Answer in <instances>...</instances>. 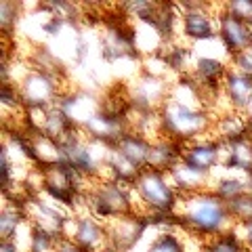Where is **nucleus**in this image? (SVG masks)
<instances>
[{
    "mask_svg": "<svg viewBox=\"0 0 252 252\" xmlns=\"http://www.w3.org/2000/svg\"><path fill=\"white\" fill-rule=\"evenodd\" d=\"M175 217L177 229H183L187 235H193L204 242L231 231L238 225L231 217L227 202L220 200L212 189L179 195Z\"/></svg>",
    "mask_w": 252,
    "mask_h": 252,
    "instance_id": "1",
    "label": "nucleus"
},
{
    "mask_svg": "<svg viewBox=\"0 0 252 252\" xmlns=\"http://www.w3.org/2000/svg\"><path fill=\"white\" fill-rule=\"evenodd\" d=\"M132 200L137 215H175L179 191L172 185L168 172L143 168L132 183Z\"/></svg>",
    "mask_w": 252,
    "mask_h": 252,
    "instance_id": "2",
    "label": "nucleus"
},
{
    "mask_svg": "<svg viewBox=\"0 0 252 252\" xmlns=\"http://www.w3.org/2000/svg\"><path fill=\"white\" fill-rule=\"evenodd\" d=\"M162 132L179 143H191V141L208 135L215 126V118L208 109L202 107H189L179 101L166 99V103L160 109Z\"/></svg>",
    "mask_w": 252,
    "mask_h": 252,
    "instance_id": "3",
    "label": "nucleus"
},
{
    "mask_svg": "<svg viewBox=\"0 0 252 252\" xmlns=\"http://www.w3.org/2000/svg\"><path fill=\"white\" fill-rule=\"evenodd\" d=\"M181 13L179 34L191 42H208L219 36V13L210 4L202 2H185L177 4Z\"/></svg>",
    "mask_w": 252,
    "mask_h": 252,
    "instance_id": "4",
    "label": "nucleus"
},
{
    "mask_svg": "<svg viewBox=\"0 0 252 252\" xmlns=\"http://www.w3.org/2000/svg\"><path fill=\"white\" fill-rule=\"evenodd\" d=\"M219 40L225 46V51L229 57H235L238 53L246 51L252 42V26L248 21L233 17L231 13H227L220 4L219 9Z\"/></svg>",
    "mask_w": 252,
    "mask_h": 252,
    "instance_id": "5",
    "label": "nucleus"
},
{
    "mask_svg": "<svg viewBox=\"0 0 252 252\" xmlns=\"http://www.w3.org/2000/svg\"><path fill=\"white\" fill-rule=\"evenodd\" d=\"M223 93L229 99L233 112L246 114V109L252 105V78L231 67L223 82Z\"/></svg>",
    "mask_w": 252,
    "mask_h": 252,
    "instance_id": "6",
    "label": "nucleus"
},
{
    "mask_svg": "<svg viewBox=\"0 0 252 252\" xmlns=\"http://www.w3.org/2000/svg\"><path fill=\"white\" fill-rule=\"evenodd\" d=\"M112 149L116 154H120L124 160H128L132 166L143 170V168H147V164H149L152 141L145 139L143 135H139V132H135V130H128Z\"/></svg>",
    "mask_w": 252,
    "mask_h": 252,
    "instance_id": "7",
    "label": "nucleus"
},
{
    "mask_svg": "<svg viewBox=\"0 0 252 252\" xmlns=\"http://www.w3.org/2000/svg\"><path fill=\"white\" fill-rule=\"evenodd\" d=\"M246 179H248L246 175H223L219 179H215V175H212L210 189L223 202H231L235 198H240V195L248 193V181Z\"/></svg>",
    "mask_w": 252,
    "mask_h": 252,
    "instance_id": "8",
    "label": "nucleus"
},
{
    "mask_svg": "<svg viewBox=\"0 0 252 252\" xmlns=\"http://www.w3.org/2000/svg\"><path fill=\"white\" fill-rule=\"evenodd\" d=\"M145 252H187L185 242L179 238V229H162L145 248Z\"/></svg>",
    "mask_w": 252,
    "mask_h": 252,
    "instance_id": "9",
    "label": "nucleus"
},
{
    "mask_svg": "<svg viewBox=\"0 0 252 252\" xmlns=\"http://www.w3.org/2000/svg\"><path fill=\"white\" fill-rule=\"evenodd\" d=\"M204 252H248V250L233 227L231 231L220 233L217 238H210L204 242Z\"/></svg>",
    "mask_w": 252,
    "mask_h": 252,
    "instance_id": "10",
    "label": "nucleus"
},
{
    "mask_svg": "<svg viewBox=\"0 0 252 252\" xmlns=\"http://www.w3.org/2000/svg\"><path fill=\"white\" fill-rule=\"evenodd\" d=\"M21 4L11 2V0H0V28H2V36L11 38L13 30L19 21Z\"/></svg>",
    "mask_w": 252,
    "mask_h": 252,
    "instance_id": "11",
    "label": "nucleus"
},
{
    "mask_svg": "<svg viewBox=\"0 0 252 252\" xmlns=\"http://www.w3.org/2000/svg\"><path fill=\"white\" fill-rule=\"evenodd\" d=\"M227 206H229V212H231L235 223L252 220V193H244V195H240V198L227 202Z\"/></svg>",
    "mask_w": 252,
    "mask_h": 252,
    "instance_id": "12",
    "label": "nucleus"
},
{
    "mask_svg": "<svg viewBox=\"0 0 252 252\" xmlns=\"http://www.w3.org/2000/svg\"><path fill=\"white\" fill-rule=\"evenodd\" d=\"M231 67L252 78V46H248L246 51H242L235 55V57H231Z\"/></svg>",
    "mask_w": 252,
    "mask_h": 252,
    "instance_id": "13",
    "label": "nucleus"
},
{
    "mask_svg": "<svg viewBox=\"0 0 252 252\" xmlns=\"http://www.w3.org/2000/svg\"><path fill=\"white\" fill-rule=\"evenodd\" d=\"M235 233L242 238L246 250L252 252V220H246V223H238V225H235Z\"/></svg>",
    "mask_w": 252,
    "mask_h": 252,
    "instance_id": "14",
    "label": "nucleus"
},
{
    "mask_svg": "<svg viewBox=\"0 0 252 252\" xmlns=\"http://www.w3.org/2000/svg\"><path fill=\"white\" fill-rule=\"evenodd\" d=\"M55 252H82L80 248L76 246V244L72 242V240H67V238H63L61 242H59V246H57V250Z\"/></svg>",
    "mask_w": 252,
    "mask_h": 252,
    "instance_id": "15",
    "label": "nucleus"
}]
</instances>
